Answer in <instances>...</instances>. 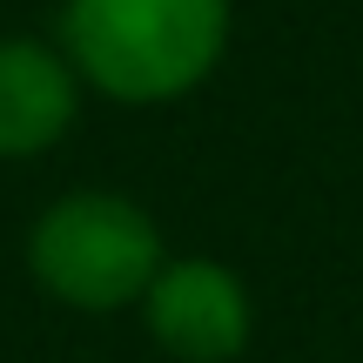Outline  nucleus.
<instances>
[{
	"label": "nucleus",
	"mask_w": 363,
	"mask_h": 363,
	"mask_svg": "<svg viewBox=\"0 0 363 363\" xmlns=\"http://www.w3.org/2000/svg\"><path fill=\"white\" fill-rule=\"evenodd\" d=\"M81 115V74L54 40H0V162H27L54 148Z\"/></svg>",
	"instance_id": "obj_4"
},
{
	"label": "nucleus",
	"mask_w": 363,
	"mask_h": 363,
	"mask_svg": "<svg viewBox=\"0 0 363 363\" xmlns=\"http://www.w3.org/2000/svg\"><path fill=\"white\" fill-rule=\"evenodd\" d=\"M148 337L175 363H235L256 337V303L242 276L216 256H169L142 296Z\"/></svg>",
	"instance_id": "obj_3"
},
{
	"label": "nucleus",
	"mask_w": 363,
	"mask_h": 363,
	"mask_svg": "<svg viewBox=\"0 0 363 363\" xmlns=\"http://www.w3.org/2000/svg\"><path fill=\"white\" fill-rule=\"evenodd\" d=\"M162 229L142 202L115 189H74L61 202L40 208L34 235H27V269L67 310H128L148 296L162 276Z\"/></svg>",
	"instance_id": "obj_2"
},
{
	"label": "nucleus",
	"mask_w": 363,
	"mask_h": 363,
	"mask_svg": "<svg viewBox=\"0 0 363 363\" xmlns=\"http://www.w3.org/2000/svg\"><path fill=\"white\" fill-rule=\"evenodd\" d=\"M61 54L108 101H182L229 54V0H67Z\"/></svg>",
	"instance_id": "obj_1"
}]
</instances>
